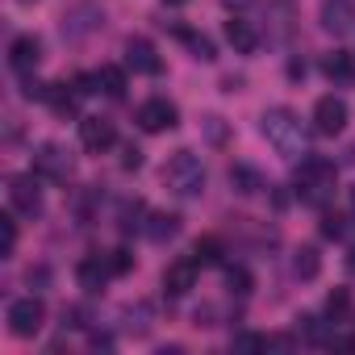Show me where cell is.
<instances>
[{
  "label": "cell",
  "mask_w": 355,
  "mask_h": 355,
  "mask_svg": "<svg viewBox=\"0 0 355 355\" xmlns=\"http://www.w3.org/2000/svg\"><path fill=\"white\" fill-rule=\"evenodd\" d=\"M193 259H197L201 268H209V263H222V239H214V234L197 239V243H193Z\"/></svg>",
  "instance_id": "cell-23"
},
{
  "label": "cell",
  "mask_w": 355,
  "mask_h": 355,
  "mask_svg": "<svg viewBox=\"0 0 355 355\" xmlns=\"http://www.w3.org/2000/svg\"><path fill=\"white\" fill-rule=\"evenodd\" d=\"M125 67L130 71H138V76H159V55H155V46L146 42V38H130L125 42Z\"/></svg>",
  "instance_id": "cell-13"
},
{
  "label": "cell",
  "mask_w": 355,
  "mask_h": 355,
  "mask_svg": "<svg viewBox=\"0 0 355 355\" xmlns=\"http://www.w3.org/2000/svg\"><path fill=\"white\" fill-rule=\"evenodd\" d=\"M109 276H113V272H109V259H96V255L80 259V268H76V280H80L84 293H101Z\"/></svg>",
  "instance_id": "cell-16"
},
{
  "label": "cell",
  "mask_w": 355,
  "mask_h": 355,
  "mask_svg": "<svg viewBox=\"0 0 355 355\" xmlns=\"http://www.w3.org/2000/svg\"><path fill=\"white\" fill-rule=\"evenodd\" d=\"M175 34H180V42H189L193 59H201V63H214L218 59V51H214V42L205 34H193V30H175Z\"/></svg>",
  "instance_id": "cell-22"
},
{
  "label": "cell",
  "mask_w": 355,
  "mask_h": 355,
  "mask_svg": "<svg viewBox=\"0 0 355 355\" xmlns=\"http://www.w3.org/2000/svg\"><path fill=\"white\" fill-rule=\"evenodd\" d=\"M34 171L46 175V180H67V175H71V155L59 142H42L34 150Z\"/></svg>",
  "instance_id": "cell-7"
},
{
  "label": "cell",
  "mask_w": 355,
  "mask_h": 355,
  "mask_svg": "<svg viewBox=\"0 0 355 355\" xmlns=\"http://www.w3.org/2000/svg\"><path fill=\"white\" fill-rule=\"evenodd\" d=\"M197 259L193 255H184V259H171L167 268H163V293L167 297H184L193 284H197Z\"/></svg>",
  "instance_id": "cell-8"
},
{
  "label": "cell",
  "mask_w": 355,
  "mask_h": 355,
  "mask_svg": "<svg viewBox=\"0 0 355 355\" xmlns=\"http://www.w3.org/2000/svg\"><path fill=\"white\" fill-rule=\"evenodd\" d=\"M313 125H318V134H343L347 130V101L343 96H318Z\"/></svg>",
  "instance_id": "cell-10"
},
{
  "label": "cell",
  "mask_w": 355,
  "mask_h": 355,
  "mask_svg": "<svg viewBox=\"0 0 355 355\" xmlns=\"http://www.w3.org/2000/svg\"><path fill=\"white\" fill-rule=\"evenodd\" d=\"M21 5H34V0H21Z\"/></svg>",
  "instance_id": "cell-38"
},
{
  "label": "cell",
  "mask_w": 355,
  "mask_h": 355,
  "mask_svg": "<svg viewBox=\"0 0 355 355\" xmlns=\"http://www.w3.org/2000/svg\"><path fill=\"white\" fill-rule=\"evenodd\" d=\"M326 313H330L334 322H343V318L351 313V293H347V288H334V293L326 297Z\"/></svg>",
  "instance_id": "cell-27"
},
{
  "label": "cell",
  "mask_w": 355,
  "mask_h": 355,
  "mask_svg": "<svg viewBox=\"0 0 355 355\" xmlns=\"http://www.w3.org/2000/svg\"><path fill=\"white\" fill-rule=\"evenodd\" d=\"M351 218H355V189H351Z\"/></svg>",
  "instance_id": "cell-35"
},
{
  "label": "cell",
  "mask_w": 355,
  "mask_h": 355,
  "mask_svg": "<svg viewBox=\"0 0 355 355\" xmlns=\"http://www.w3.org/2000/svg\"><path fill=\"white\" fill-rule=\"evenodd\" d=\"M226 42L234 46V55H255V46H259V34H255V26H251V21H243V17H230V21H226Z\"/></svg>",
  "instance_id": "cell-17"
},
{
  "label": "cell",
  "mask_w": 355,
  "mask_h": 355,
  "mask_svg": "<svg viewBox=\"0 0 355 355\" xmlns=\"http://www.w3.org/2000/svg\"><path fill=\"white\" fill-rule=\"evenodd\" d=\"M130 268H134V255H130L125 247H117V251L109 255V272H113V276H125Z\"/></svg>",
  "instance_id": "cell-30"
},
{
  "label": "cell",
  "mask_w": 355,
  "mask_h": 355,
  "mask_svg": "<svg viewBox=\"0 0 355 355\" xmlns=\"http://www.w3.org/2000/svg\"><path fill=\"white\" fill-rule=\"evenodd\" d=\"M96 84H101V92H105V96H113V101H121V96H125V71H121V67H113V63H105V67L96 71Z\"/></svg>",
  "instance_id": "cell-21"
},
{
  "label": "cell",
  "mask_w": 355,
  "mask_h": 355,
  "mask_svg": "<svg viewBox=\"0 0 355 355\" xmlns=\"http://www.w3.org/2000/svg\"><path fill=\"white\" fill-rule=\"evenodd\" d=\"M80 142H84L88 150H109V146L117 142V130H113V121H105V117H84V121H80Z\"/></svg>",
  "instance_id": "cell-14"
},
{
  "label": "cell",
  "mask_w": 355,
  "mask_h": 355,
  "mask_svg": "<svg viewBox=\"0 0 355 355\" xmlns=\"http://www.w3.org/2000/svg\"><path fill=\"white\" fill-rule=\"evenodd\" d=\"M175 121H180V109H175L167 96H150L146 105H138V125H142L146 134H163V130H171Z\"/></svg>",
  "instance_id": "cell-6"
},
{
  "label": "cell",
  "mask_w": 355,
  "mask_h": 355,
  "mask_svg": "<svg viewBox=\"0 0 355 355\" xmlns=\"http://www.w3.org/2000/svg\"><path fill=\"white\" fill-rule=\"evenodd\" d=\"M142 214H146L142 201H125V205H121V234H130V230H146V222H138Z\"/></svg>",
  "instance_id": "cell-25"
},
{
  "label": "cell",
  "mask_w": 355,
  "mask_h": 355,
  "mask_svg": "<svg viewBox=\"0 0 355 355\" xmlns=\"http://www.w3.org/2000/svg\"><path fill=\"white\" fill-rule=\"evenodd\" d=\"M105 26V13L96 9V5H76V9H67V17H63V38H88V34H96Z\"/></svg>",
  "instance_id": "cell-9"
},
{
  "label": "cell",
  "mask_w": 355,
  "mask_h": 355,
  "mask_svg": "<svg viewBox=\"0 0 355 355\" xmlns=\"http://www.w3.org/2000/svg\"><path fill=\"white\" fill-rule=\"evenodd\" d=\"M263 347H268L263 334H239L234 338V351H263Z\"/></svg>",
  "instance_id": "cell-31"
},
{
  "label": "cell",
  "mask_w": 355,
  "mask_h": 355,
  "mask_svg": "<svg viewBox=\"0 0 355 355\" xmlns=\"http://www.w3.org/2000/svg\"><path fill=\"white\" fill-rule=\"evenodd\" d=\"M322 30L351 34L355 30V0H322Z\"/></svg>",
  "instance_id": "cell-11"
},
{
  "label": "cell",
  "mask_w": 355,
  "mask_h": 355,
  "mask_svg": "<svg viewBox=\"0 0 355 355\" xmlns=\"http://www.w3.org/2000/svg\"><path fill=\"white\" fill-rule=\"evenodd\" d=\"M347 268H351V272H355V251H351V259H347Z\"/></svg>",
  "instance_id": "cell-36"
},
{
  "label": "cell",
  "mask_w": 355,
  "mask_h": 355,
  "mask_svg": "<svg viewBox=\"0 0 355 355\" xmlns=\"http://www.w3.org/2000/svg\"><path fill=\"white\" fill-rule=\"evenodd\" d=\"M259 130H263V138H268V146H272L276 155H284V159H293V163H301V159L309 155V134H305V125H301V117H297L293 109H284V105L268 109V113L259 117Z\"/></svg>",
  "instance_id": "cell-1"
},
{
  "label": "cell",
  "mask_w": 355,
  "mask_h": 355,
  "mask_svg": "<svg viewBox=\"0 0 355 355\" xmlns=\"http://www.w3.org/2000/svg\"><path fill=\"white\" fill-rule=\"evenodd\" d=\"M175 234H180V218L175 214H150V222H146V239L150 243H167Z\"/></svg>",
  "instance_id": "cell-20"
},
{
  "label": "cell",
  "mask_w": 355,
  "mask_h": 355,
  "mask_svg": "<svg viewBox=\"0 0 355 355\" xmlns=\"http://www.w3.org/2000/svg\"><path fill=\"white\" fill-rule=\"evenodd\" d=\"M322 76H326L330 84L351 88V84H355V55H347V51H330V55H322Z\"/></svg>",
  "instance_id": "cell-15"
},
{
  "label": "cell",
  "mask_w": 355,
  "mask_h": 355,
  "mask_svg": "<svg viewBox=\"0 0 355 355\" xmlns=\"http://www.w3.org/2000/svg\"><path fill=\"white\" fill-rule=\"evenodd\" d=\"M297 197L313 209H326V201L334 197V163L322 159V155H305L301 167H297Z\"/></svg>",
  "instance_id": "cell-2"
},
{
  "label": "cell",
  "mask_w": 355,
  "mask_h": 355,
  "mask_svg": "<svg viewBox=\"0 0 355 355\" xmlns=\"http://www.w3.org/2000/svg\"><path fill=\"white\" fill-rule=\"evenodd\" d=\"M38 59H42V42H38L34 34L13 38V46H9V67H13L17 76H30V71L38 67Z\"/></svg>",
  "instance_id": "cell-12"
},
{
  "label": "cell",
  "mask_w": 355,
  "mask_h": 355,
  "mask_svg": "<svg viewBox=\"0 0 355 355\" xmlns=\"http://www.w3.org/2000/svg\"><path fill=\"white\" fill-rule=\"evenodd\" d=\"M293 272H297L301 280H313V276L322 272V255H318V247H301L297 259H293Z\"/></svg>",
  "instance_id": "cell-24"
},
{
  "label": "cell",
  "mask_w": 355,
  "mask_h": 355,
  "mask_svg": "<svg viewBox=\"0 0 355 355\" xmlns=\"http://www.w3.org/2000/svg\"><path fill=\"white\" fill-rule=\"evenodd\" d=\"M46 105H51L55 117H76V109H80V92L67 88V84H51V88H46Z\"/></svg>",
  "instance_id": "cell-18"
},
{
  "label": "cell",
  "mask_w": 355,
  "mask_h": 355,
  "mask_svg": "<svg viewBox=\"0 0 355 355\" xmlns=\"http://www.w3.org/2000/svg\"><path fill=\"white\" fill-rule=\"evenodd\" d=\"M42 326H46V305L38 297H21V301L9 305V330L17 338H34Z\"/></svg>",
  "instance_id": "cell-4"
},
{
  "label": "cell",
  "mask_w": 355,
  "mask_h": 355,
  "mask_svg": "<svg viewBox=\"0 0 355 355\" xmlns=\"http://www.w3.org/2000/svg\"><path fill=\"white\" fill-rule=\"evenodd\" d=\"M13 247H17V222H13V214H5L0 218V259H9Z\"/></svg>",
  "instance_id": "cell-26"
},
{
  "label": "cell",
  "mask_w": 355,
  "mask_h": 355,
  "mask_svg": "<svg viewBox=\"0 0 355 355\" xmlns=\"http://www.w3.org/2000/svg\"><path fill=\"white\" fill-rule=\"evenodd\" d=\"M230 184H234V193H243V197H255V193L263 189V175H259L251 163H234V167H230Z\"/></svg>",
  "instance_id": "cell-19"
},
{
  "label": "cell",
  "mask_w": 355,
  "mask_h": 355,
  "mask_svg": "<svg viewBox=\"0 0 355 355\" xmlns=\"http://www.w3.org/2000/svg\"><path fill=\"white\" fill-rule=\"evenodd\" d=\"M167 5H184V0H167Z\"/></svg>",
  "instance_id": "cell-37"
},
{
  "label": "cell",
  "mask_w": 355,
  "mask_h": 355,
  "mask_svg": "<svg viewBox=\"0 0 355 355\" xmlns=\"http://www.w3.org/2000/svg\"><path fill=\"white\" fill-rule=\"evenodd\" d=\"M9 205H13L21 218H38V214H42L38 171H30V175H13V180H9Z\"/></svg>",
  "instance_id": "cell-5"
},
{
  "label": "cell",
  "mask_w": 355,
  "mask_h": 355,
  "mask_svg": "<svg viewBox=\"0 0 355 355\" xmlns=\"http://www.w3.org/2000/svg\"><path fill=\"white\" fill-rule=\"evenodd\" d=\"M322 239H343V214L322 209Z\"/></svg>",
  "instance_id": "cell-29"
},
{
  "label": "cell",
  "mask_w": 355,
  "mask_h": 355,
  "mask_svg": "<svg viewBox=\"0 0 355 355\" xmlns=\"http://www.w3.org/2000/svg\"><path fill=\"white\" fill-rule=\"evenodd\" d=\"M121 167H125V171H138V167H142V150H138L134 142L121 146Z\"/></svg>",
  "instance_id": "cell-32"
},
{
  "label": "cell",
  "mask_w": 355,
  "mask_h": 355,
  "mask_svg": "<svg viewBox=\"0 0 355 355\" xmlns=\"http://www.w3.org/2000/svg\"><path fill=\"white\" fill-rule=\"evenodd\" d=\"M222 5H226V9H234V13H243V9H251V5H255V0H222Z\"/></svg>",
  "instance_id": "cell-34"
},
{
  "label": "cell",
  "mask_w": 355,
  "mask_h": 355,
  "mask_svg": "<svg viewBox=\"0 0 355 355\" xmlns=\"http://www.w3.org/2000/svg\"><path fill=\"white\" fill-rule=\"evenodd\" d=\"M163 184L175 197H201L205 193V167H201V159L193 150H175L163 163Z\"/></svg>",
  "instance_id": "cell-3"
},
{
  "label": "cell",
  "mask_w": 355,
  "mask_h": 355,
  "mask_svg": "<svg viewBox=\"0 0 355 355\" xmlns=\"http://www.w3.org/2000/svg\"><path fill=\"white\" fill-rule=\"evenodd\" d=\"M226 284H230V293H239V297H247L251 293V272L247 268H226Z\"/></svg>",
  "instance_id": "cell-28"
},
{
  "label": "cell",
  "mask_w": 355,
  "mask_h": 355,
  "mask_svg": "<svg viewBox=\"0 0 355 355\" xmlns=\"http://www.w3.org/2000/svg\"><path fill=\"white\" fill-rule=\"evenodd\" d=\"M205 125H209V138H214V142H222V138H226V130H222V117H205Z\"/></svg>",
  "instance_id": "cell-33"
}]
</instances>
